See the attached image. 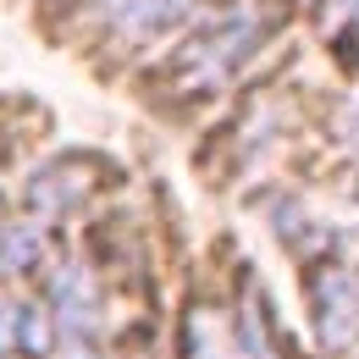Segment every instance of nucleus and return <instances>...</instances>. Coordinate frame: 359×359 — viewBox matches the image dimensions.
I'll return each instance as SVG.
<instances>
[{"instance_id":"nucleus-7","label":"nucleus","mask_w":359,"mask_h":359,"mask_svg":"<svg viewBox=\"0 0 359 359\" xmlns=\"http://www.w3.org/2000/svg\"><path fill=\"white\" fill-rule=\"evenodd\" d=\"M188 6H194V0H133V6L122 11V39H128V45H144V39L166 34V28H177L182 17H188Z\"/></svg>"},{"instance_id":"nucleus-6","label":"nucleus","mask_w":359,"mask_h":359,"mask_svg":"<svg viewBox=\"0 0 359 359\" xmlns=\"http://www.w3.org/2000/svg\"><path fill=\"white\" fill-rule=\"evenodd\" d=\"M55 343L50 310L39 304H0V359H39Z\"/></svg>"},{"instance_id":"nucleus-8","label":"nucleus","mask_w":359,"mask_h":359,"mask_svg":"<svg viewBox=\"0 0 359 359\" xmlns=\"http://www.w3.org/2000/svg\"><path fill=\"white\" fill-rule=\"evenodd\" d=\"M39 255H45V238H39L34 226H6V232H0V271L22 276V271L39 266Z\"/></svg>"},{"instance_id":"nucleus-3","label":"nucleus","mask_w":359,"mask_h":359,"mask_svg":"<svg viewBox=\"0 0 359 359\" xmlns=\"http://www.w3.org/2000/svg\"><path fill=\"white\" fill-rule=\"evenodd\" d=\"M89 188H94V161L89 155H61V161H50L45 172L28 182V205L45 222H61L67 210H78L89 199Z\"/></svg>"},{"instance_id":"nucleus-1","label":"nucleus","mask_w":359,"mask_h":359,"mask_svg":"<svg viewBox=\"0 0 359 359\" xmlns=\"http://www.w3.org/2000/svg\"><path fill=\"white\" fill-rule=\"evenodd\" d=\"M276 28V6L271 0H238L232 11H222L194 45L182 50L177 72L188 89H216V83H226L255 50L266 45V34Z\"/></svg>"},{"instance_id":"nucleus-4","label":"nucleus","mask_w":359,"mask_h":359,"mask_svg":"<svg viewBox=\"0 0 359 359\" xmlns=\"http://www.w3.org/2000/svg\"><path fill=\"white\" fill-rule=\"evenodd\" d=\"M182 354L188 359H255L249 354V332L232 326L222 304H194L182 320Z\"/></svg>"},{"instance_id":"nucleus-10","label":"nucleus","mask_w":359,"mask_h":359,"mask_svg":"<svg viewBox=\"0 0 359 359\" xmlns=\"http://www.w3.org/2000/svg\"><path fill=\"white\" fill-rule=\"evenodd\" d=\"M100 6H116V11H128V6H133V0H100Z\"/></svg>"},{"instance_id":"nucleus-9","label":"nucleus","mask_w":359,"mask_h":359,"mask_svg":"<svg viewBox=\"0 0 359 359\" xmlns=\"http://www.w3.org/2000/svg\"><path fill=\"white\" fill-rule=\"evenodd\" d=\"M337 138H343V144H348V149L359 155V94L348 100V105H343V111H337Z\"/></svg>"},{"instance_id":"nucleus-2","label":"nucleus","mask_w":359,"mask_h":359,"mask_svg":"<svg viewBox=\"0 0 359 359\" xmlns=\"http://www.w3.org/2000/svg\"><path fill=\"white\" fill-rule=\"evenodd\" d=\"M310 310H315V337L320 348H348L359 343V271L326 266L310 282Z\"/></svg>"},{"instance_id":"nucleus-5","label":"nucleus","mask_w":359,"mask_h":359,"mask_svg":"<svg viewBox=\"0 0 359 359\" xmlns=\"http://www.w3.org/2000/svg\"><path fill=\"white\" fill-rule=\"evenodd\" d=\"M72 337H89L100 332V287H94V276L83 266H61L50 276V304H45Z\"/></svg>"}]
</instances>
